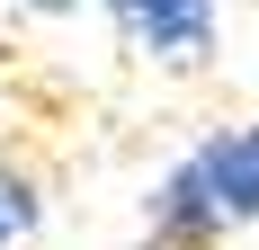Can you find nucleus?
Instances as JSON below:
<instances>
[{"label":"nucleus","mask_w":259,"mask_h":250,"mask_svg":"<svg viewBox=\"0 0 259 250\" xmlns=\"http://www.w3.org/2000/svg\"><path fill=\"white\" fill-rule=\"evenodd\" d=\"M18 9H45V18H63V9H80V0H18Z\"/></svg>","instance_id":"20e7f679"},{"label":"nucleus","mask_w":259,"mask_h":250,"mask_svg":"<svg viewBox=\"0 0 259 250\" xmlns=\"http://www.w3.org/2000/svg\"><path fill=\"white\" fill-rule=\"evenodd\" d=\"M250 224H259V125L206 134L143 197V241L152 250H214V241H233Z\"/></svg>","instance_id":"f257e3e1"},{"label":"nucleus","mask_w":259,"mask_h":250,"mask_svg":"<svg viewBox=\"0 0 259 250\" xmlns=\"http://www.w3.org/2000/svg\"><path fill=\"white\" fill-rule=\"evenodd\" d=\"M99 9L161 72H206L214 63V0H99Z\"/></svg>","instance_id":"f03ea898"},{"label":"nucleus","mask_w":259,"mask_h":250,"mask_svg":"<svg viewBox=\"0 0 259 250\" xmlns=\"http://www.w3.org/2000/svg\"><path fill=\"white\" fill-rule=\"evenodd\" d=\"M27 224H36V188H27V179H18V170H0V250L18 241V232H27Z\"/></svg>","instance_id":"7ed1b4c3"}]
</instances>
